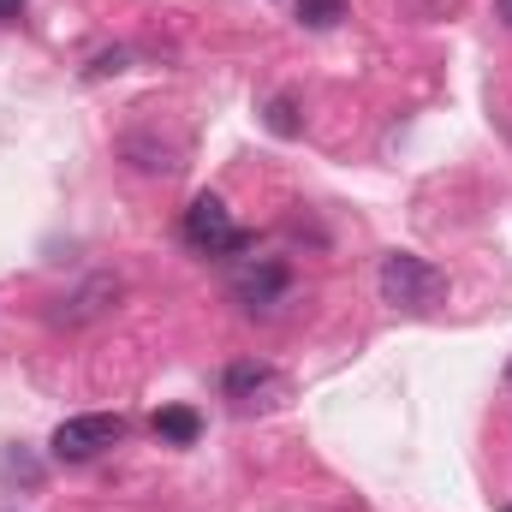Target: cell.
<instances>
[{
    "mask_svg": "<svg viewBox=\"0 0 512 512\" xmlns=\"http://www.w3.org/2000/svg\"><path fill=\"white\" fill-rule=\"evenodd\" d=\"M376 286H382V298L393 304V310H411V316H423V310H435V304L447 298V274H441L429 256H417V251L382 256Z\"/></svg>",
    "mask_w": 512,
    "mask_h": 512,
    "instance_id": "6da1fadb",
    "label": "cell"
},
{
    "mask_svg": "<svg viewBox=\"0 0 512 512\" xmlns=\"http://www.w3.org/2000/svg\"><path fill=\"white\" fill-rule=\"evenodd\" d=\"M179 239H185L191 251H203V256L251 251V233H239V227H233V209H227L221 197H197V203L179 215Z\"/></svg>",
    "mask_w": 512,
    "mask_h": 512,
    "instance_id": "7a4b0ae2",
    "label": "cell"
},
{
    "mask_svg": "<svg viewBox=\"0 0 512 512\" xmlns=\"http://www.w3.org/2000/svg\"><path fill=\"white\" fill-rule=\"evenodd\" d=\"M120 441H126V417H114V411H84V417H66L48 447H54V459L84 465V459H96V453H108V447H120Z\"/></svg>",
    "mask_w": 512,
    "mask_h": 512,
    "instance_id": "3957f363",
    "label": "cell"
},
{
    "mask_svg": "<svg viewBox=\"0 0 512 512\" xmlns=\"http://www.w3.org/2000/svg\"><path fill=\"white\" fill-rule=\"evenodd\" d=\"M221 387H227V399L233 405H274L280 393H286V376L274 370V364H262V358H239V364H227V376H221Z\"/></svg>",
    "mask_w": 512,
    "mask_h": 512,
    "instance_id": "277c9868",
    "label": "cell"
},
{
    "mask_svg": "<svg viewBox=\"0 0 512 512\" xmlns=\"http://www.w3.org/2000/svg\"><path fill=\"white\" fill-rule=\"evenodd\" d=\"M286 286H292L286 262H251V268H239V274H233V298H239L245 310H262V304H274Z\"/></svg>",
    "mask_w": 512,
    "mask_h": 512,
    "instance_id": "5b68a950",
    "label": "cell"
},
{
    "mask_svg": "<svg viewBox=\"0 0 512 512\" xmlns=\"http://www.w3.org/2000/svg\"><path fill=\"white\" fill-rule=\"evenodd\" d=\"M120 298V280H90L84 292H72V304L60 298V310H54V322H66V328H78V322H90V316H102L108 304Z\"/></svg>",
    "mask_w": 512,
    "mask_h": 512,
    "instance_id": "8992f818",
    "label": "cell"
},
{
    "mask_svg": "<svg viewBox=\"0 0 512 512\" xmlns=\"http://www.w3.org/2000/svg\"><path fill=\"white\" fill-rule=\"evenodd\" d=\"M203 435V417L191 411V405H161L155 411V441H167V447H191Z\"/></svg>",
    "mask_w": 512,
    "mask_h": 512,
    "instance_id": "52a82bcc",
    "label": "cell"
},
{
    "mask_svg": "<svg viewBox=\"0 0 512 512\" xmlns=\"http://www.w3.org/2000/svg\"><path fill=\"white\" fill-rule=\"evenodd\" d=\"M262 120H268L274 137H298V102H292V96H274V102L262 108Z\"/></svg>",
    "mask_w": 512,
    "mask_h": 512,
    "instance_id": "ba28073f",
    "label": "cell"
},
{
    "mask_svg": "<svg viewBox=\"0 0 512 512\" xmlns=\"http://www.w3.org/2000/svg\"><path fill=\"white\" fill-rule=\"evenodd\" d=\"M298 18H304L310 30H328V24L346 18V0H298Z\"/></svg>",
    "mask_w": 512,
    "mask_h": 512,
    "instance_id": "9c48e42d",
    "label": "cell"
},
{
    "mask_svg": "<svg viewBox=\"0 0 512 512\" xmlns=\"http://www.w3.org/2000/svg\"><path fill=\"white\" fill-rule=\"evenodd\" d=\"M108 72H126V48H114V54H96V60H90V78H108Z\"/></svg>",
    "mask_w": 512,
    "mask_h": 512,
    "instance_id": "30bf717a",
    "label": "cell"
},
{
    "mask_svg": "<svg viewBox=\"0 0 512 512\" xmlns=\"http://www.w3.org/2000/svg\"><path fill=\"white\" fill-rule=\"evenodd\" d=\"M24 12V0H0V18H18Z\"/></svg>",
    "mask_w": 512,
    "mask_h": 512,
    "instance_id": "8fae6325",
    "label": "cell"
},
{
    "mask_svg": "<svg viewBox=\"0 0 512 512\" xmlns=\"http://www.w3.org/2000/svg\"><path fill=\"white\" fill-rule=\"evenodd\" d=\"M501 512H512V507H501Z\"/></svg>",
    "mask_w": 512,
    "mask_h": 512,
    "instance_id": "7c38bea8",
    "label": "cell"
}]
</instances>
